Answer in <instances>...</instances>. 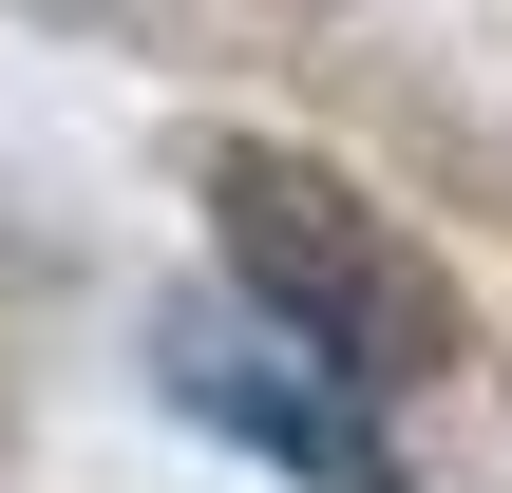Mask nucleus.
<instances>
[{"instance_id": "f03ea898", "label": "nucleus", "mask_w": 512, "mask_h": 493, "mask_svg": "<svg viewBox=\"0 0 512 493\" xmlns=\"http://www.w3.org/2000/svg\"><path fill=\"white\" fill-rule=\"evenodd\" d=\"M171 418H209L228 456H266V475H304V493H399L380 418H361L285 323H171Z\"/></svg>"}, {"instance_id": "f257e3e1", "label": "nucleus", "mask_w": 512, "mask_h": 493, "mask_svg": "<svg viewBox=\"0 0 512 493\" xmlns=\"http://www.w3.org/2000/svg\"><path fill=\"white\" fill-rule=\"evenodd\" d=\"M209 209H228V285H247V323H285L342 399H399V380L456 361L437 266H418L342 171H304V152H209Z\"/></svg>"}]
</instances>
